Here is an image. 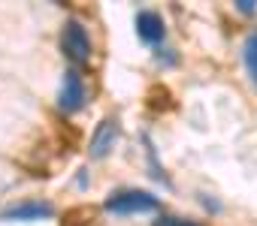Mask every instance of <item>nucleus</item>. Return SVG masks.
Returning a JSON list of instances; mask_svg holds the SVG:
<instances>
[{
	"label": "nucleus",
	"mask_w": 257,
	"mask_h": 226,
	"mask_svg": "<svg viewBox=\"0 0 257 226\" xmlns=\"http://www.w3.org/2000/svg\"><path fill=\"white\" fill-rule=\"evenodd\" d=\"M158 226H200V223H191V220H176V217H164V223Z\"/></svg>",
	"instance_id": "nucleus-8"
},
{
	"label": "nucleus",
	"mask_w": 257,
	"mask_h": 226,
	"mask_svg": "<svg viewBox=\"0 0 257 226\" xmlns=\"http://www.w3.org/2000/svg\"><path fill=\"white\" fill-rule=\"evenodd\" d=\"M52 214H55V208L46 202H19L0 214V220H49Z\"/></svg>",
	"instance_id": "nucleus-6"
},
{
	"label": "nucleus",
	"mask_w": 257,
	"mask_h": 226,
	"mask_svg": "<svg viewBox=\"0 0 257 226\" xmlns=\"http://www.w3.org/2000/svg\"><path fill=\"white\" fill-rule=\"evenodd\" d=\"M242 58H245V66L251 72V78L257 82V34H251L242 46Z\"/></svg>",
	"instance_id": "nucleus-7"
},
{
	"label": "nucleus",
	"mask_w": 257,
	"mask_h": 226,
	"mask_svg": "<svg viewBox=\"0 0 257 226\" xmlns=\"http://www.w3.org/2000/svg\"><path fill=\"white\" fill-rule=\"evenodd\" d=\"M115 139H118V121H112V118H103L100 124H97V130H94V136H91V157L94 160H103L112 148H115Z\"/></svg>",
	"instance_id": "nucleus-4"
},
{
	"label": "nucleus",
	"mask_w": 257,
	"mask_h": 226,
	"mask_svg": "<svg viewBox=\"0 0 257 226\" xmlns=\"http://www.w3.org/2000/svg\"><path fill=\"white\" fill-rule=\"evenodd\" d=\"M158 208H161L158 196H152L146 190H121L106 199V211H112V214H152Z\"/></svg>",
	"instance_id": "nucleus-1"
},
{
	"label": "nucleus",
	"mask_w": 257,
	"mask_h": 226,
	"mask_svg": "<svg viewBox=\"0 0 257 226\" xmlns=\"http://www.w3.org/2000/svg\"><path fill=\"white\" fill-rule=\"evenodd\" d=\"M239 10H242L245 16H251V12H254V4H251V0H239Z\"/></svg>",
	"instance_id": "nucleus-9"
},
{
	"label": "nucleus",
	"mask_w": 257,
	"mask_h": 226,
	"mask_svg": "<svg viewBox=\"0 0 257 226\" xmlns=\"http://www.w3.org/2000/svg\"><path fill=\"white\" fill-rule=\"evenodd\" d=\"M61 48L73 64H85L91 58V36L79 22H67L64 36H61Z\"/></svg>",
	"instance_id": "nucleus-3"
},
{
	"label": "nucleus",
	"mask_w": 257,
	"mask_h": 226,
	"mask_svg": "<svg viewBox=\"0 0 257 226\" xmlns=\"http://www.w3.org/2000/svg\"><path fill=\"white\" fill-rule=\"evenodd\" d=\"M137 34H140V40H143V42L158 46V42L164 40V34H167L164 18H161L158 12H152V10H143V12L137 16Z\"/></svg>",
	"instance_id": "nucleus-5"
},
{
	"label": "nucleus",
	"mask_w": 257,
	"mask_h": 226,
	"mask_svg": "<svg viewBox=\"0 0 257 226\" xmlns=\"http://www.w3.org/2000/svg\"><path fill=\"white\" fill-rule=\"evenodd\" d=\"M85 100H88V90H85V82L76 70H67L64 76V84H61V94H58V106L64 115H76V112L85 108Z\"/></svg>",
	"instance_id": "nucleus-2"
}]
</instances>
